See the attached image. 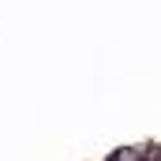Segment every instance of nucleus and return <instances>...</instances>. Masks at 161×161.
<instances>
[{
    "instance_id": "f257e3e1",
    "label": "nucleus",
    "mask_w": 161,
    "mask_h": 161,
    "mask_svg": "<svg viewBox=\"0 0 161 161\" xmlns=\"http://www.w3.org/2000/svg\"><path fill=\"white\" fill-rule=\"evenodd\" d=\"M139 161H150V158H139Z\"/></svg>"
}]
</instances>
